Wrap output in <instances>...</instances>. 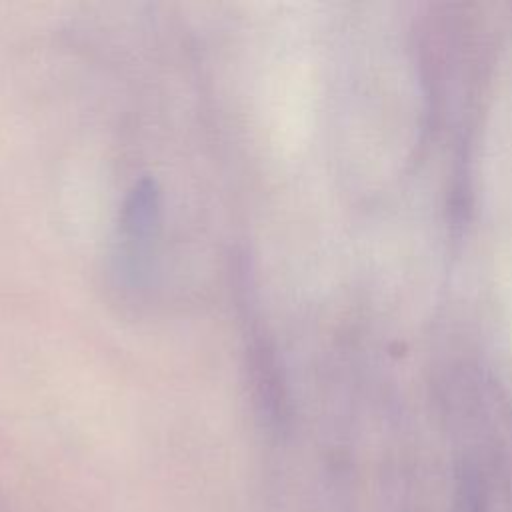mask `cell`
<instances>
[{
    "label": "cell",
    "mask_w": 512,
    "mask_h": 512,
    "mask_svg": "<svg viewBox=\"0 0 512 512\" xmlns=\"http://www.w3.org/2000/svg\"><path fill=\"white\" fill-rule=\"evenodd\" d=\"M450 512H488V510H486V502H484V496L480 494V490L474 484L464 482L458 496L454 498Z\"/></svg>",
    "instance_id": "obj_1"
}]
</instances>
